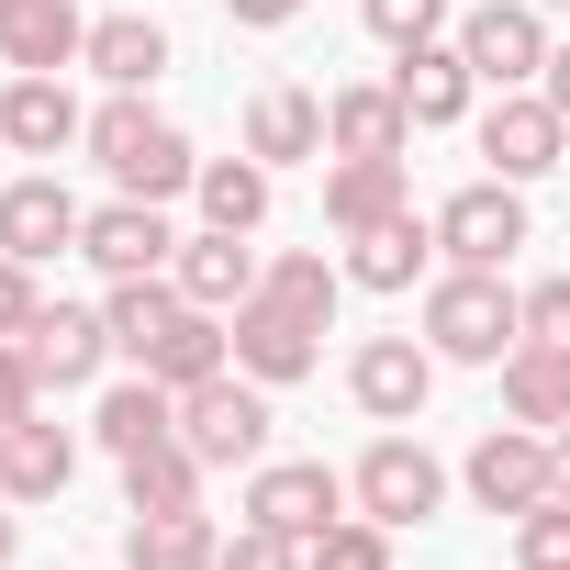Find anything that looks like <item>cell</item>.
<instances>
[{
    "label": "cell",
    "instance_id": "41",
    "mask_svg": "<svg viewBox=\"0 0 570 570\" xmlns=\"http://www.w3.org/2000/svg\"><path fill=\"white\" fill-rule=\"evenodd\" d=\"M548 492H559V503H570V425H559V436H548Z\"/></svg>",
    "mask_w": 570,
    "mask_h": 570
},
{
    "label": "cell",
    "instance_id": "35",
    "mask_svg": "<svg viewBox=\"0 0 570 570\" xmlns=\"http://www.w3.org/2000/svg\"><path fill=\"white\" fill-rule=\"evenodd\" d=\"M514 303H525V347H559V358H570V268H559V279H525Z\"/></svg>",
    "mask_w": 570,
    "mask_h": 570
},
{
    "label": "cell",
    "instance_id": "21",
    "mask_svg": "<svg viewBox=\"0 0 570 570\" xmlns=\"http://www.w3.org/2000/svg\"><path fill=\"white\" fill-rule=\"evenodd\" d=\"M101 90H157L179 57H168V23L146 12V0H135V12H112V23H90V57H79Z\"/></svg>",
    "mask_w": 570,
    "mask_h": 570
},
{
    "label": "cell",
    "instance_id": "43",
    "mask_svg": "<svg viewBox=\"0 0 570 570\" xmlns=\"http://www.w3.org/2000/svg\"><path fill=\"white\" fill-rule=\"evenodd\" d=\"M537 12H570V0H537Z\"/></svg>",
    "mask_w": 570,
    "mask_h": 570
},
{
    "label": "cell",
    "instance_id": "27",
    "mask_svg": "<svg viewBox=\"0 0 570 570\" xmlns=\"http://www.w3.org/2000/svg\"><path fill=\"white\" fill-rule=\"evenodd\" d=\"M179 314H190V292H179V279L168 268H146V279H112V303H101V325H112V347L146 370V347L157 336H179Z\"/></svg>",
    "mask_w": 570,
    "mask_h": 570
},
{
    "label": "cell",
    "instance_id": "14",
    "mask_svg": "<svg viewBox=\"0 0 570 570\" xmlns=\"http://www.w3.org/2000/svg\"><path fill=\"white\" fill-rule=\"evenodd\" d=\"M79 257L101 268V279H146V268H168L179 257V224H168V202H101L90 224H79Z\"/></svg>",
    "mask_w": 570,
    "mask_h": 570
},
{
    "label": "cell",
    "instance_id": "13",
    "mask_svg": "<svg viewBox=\"0 0 570 570\" xmlns=\"http://www.w3.org/2000/svg\"><path fill=\"white\" fill-rule=\"evenodd\" d=\"M23 358H35V381H46V392H90L124 347H112L101 303H46V314L23 325Z\"/></svg>",
    "mask_w": 570,
    "mask_h": 570
},
{
    "label": "cell",
    "instance_id": "40",
    "mask_svg": "<svg viewBox=\"0 0 570 570\" xmlns=\"http://www.w3.org/2000/svg\"><path fill=\"white\" fill-rule=\"evenodd\" d=\"M537 90H548V112L570 124V46H548V68H537Z\"/></svg>",
    "mask_w": 570,
    "mask_h": 570
},
{
    "label": "cell",
    "instance_id": "19",
    "mask_svg": "<svg viewBox=\"0 0 570 570\" xmlns=\"http://www.w3.org/2000/svg\"><path fill=\"white\" fill-rule=\"evenodd\" d=\"M325 157H414V112L392 101V79L325 90Z\"/></svg>",
    "mask_w": 570,
    "mask_h": 570
},
{
    "label": "cell",
    "instance_id": "29",
    "mask_svg": "<svg viewBox=\"0 0 570 570\" xmlns=\"http://www.w3.org/2000/svg\"><path fill=\"white\" fill-rule=\"evenodd\" d=\"M268 179H279V168H257V157L235 146V157H202L190 202H202V224H224V235H257V224H268Z\"/></svg>",
    "mask_w": 570,
    "mask_h": 570
},
{
    "label": "cell",
    "instance_id": "12",
    "mask_svg": "<svg viewBox=\"0 0 570 570\" xmlns=\"http://www.w3.org/2000/svg\"><path fill=\"white\" fill-rule=\"evenodd\" d=\"M79 190L57 179V168H23V179H0V257H23V268H46V257H68L79 246Z\"/></svg>",
    "mask_w": 570,
    "mask_h": 570
},
{
    "label": "cell",
    "instance_id": "30",
    "mask_svg": "<svg viewBox=\"0 0 570 570\" xmlns=\"http://www.w3.org/2000/svg\"><path fill=\"white\" fill-rule=\"evenodd\" d=\"M503 414L537 425V436H559V425H570V358H559V347H514V358H503Z\"/></svg>",
    "mask_w": 570,
    "mask_h": 570
},
{
    "label": "cell",
    "instance_id": "42",
    "mask_svg": "<svg viewBox=\"0 0 570 570\" xmlns=\"http://www.w3.org/2000/svg\"><path fill=\"white\" fill-rule=\"evenodd\" d=\"M12 548H23V525H12V503H0V570H12Z\"/></svg>",
    "mask_w": 570,
    "mask_h": 570
},
{
    "label": "cell",
    "instance_id": "44",
    "mask_svg": "<svg viewBox=\"0 0 570 570\" xmlns=\"http://www.w3.org/2000/svg\"><path fill=\"white\" fill-rule=\"evenodd\" d=\"M0 12H23V0H0Z\"/></svg>",
    "mask_w": 570,
    "mask_h": 570
},
{
    "label": "cell",
    "instance_id": "37",
    "mask_svg": "<svg viewBox=\"0 0 570 570\" xmlns=\"http://www.w3.org/2000/svg\"><path fill=\"white\" fill-rule=\"evenodd\" d=\"M23 414H46V381H35V358H23L12 336H0V436H12Z\"/></svg>",
    "mask_w": 570,
    "mask_h": 570
},
{
    "label": "cell",
    "instance_id": "10",
    "mask_svg": "<svg viewBox=\"0 0 570 570\" xmlns=\"http://www.w3.org/2000/svg\"><path fill=\"white\" fill-rule=\"evenodd\" d=\"M224 336H235V370H246V381H268V392H292V381H314V370H325V325H303L292 303H268V292H257V303H235V314H224Z\"/></svg>",
    "mask_w": 570,
    "mask_h": 570
},
{
    "label": "cell",
    "instance_id": "18",
    "mask_svg": "<svg viewBox=\"0 0 570 570\" xmlns=\"http://www.w3.org/2000/svg\"><path fill=\"white\" fill-rule=\"evenodd\" d=\"M168 279L202 303V314H235V303H257V279H268V257L246 246V235H224V224H202V235H179V257H168Z\"/></svg>",
    "mask_w": 570,
    "mask_h": 570
},
{
    "label": "cell",
    "instance_id": "7",
    "mask_svg": "<svg viewBox=\"0 0 570 570\" xmlns=\"http://www.w3.org/2000/svg\"><path fill=\"white\" fill-rule=\"evenodd\" d=\"M436 347L425 336H358V358H347V403L370 414V425H414L425 403H436Z\"/></svg>",
    "mask_w": 570,
    "mask_h": 570
},
{
    "label": "cell",
    "instance_id": "4",
    "mask_svg": "<svg viewBox=\"0 0 570 570\" xmlns=\"http://www.w3.org/2000/svg\"><path fill=\"white\" fill-rule=\"evenodd\" d=\"M268 381H246V370H213V381H190L179 392V436H190V459L202 470H257L268 459Z\"/></svg>",
    "mask_w": 570,
    "mask_h": 570
},
{
    "label": "cell",
    "instance_id": "28",
    "mask_svg": "<svg viewBox=\"0 0 570 570\" xmlns=\"http://www.w3.org/2000/svg\"><path fill=\"white\" fill-rule=\"evenodd\" d=\"M124 470V514H179V503H202V459H190V436H157V448H135V459H112Z\"/></svg>",
    "mask_w": 570,
    "mask_h": 570
},
{
    "label": "cell",
    "instance_id": "6",
    "mask_svg": "<svg viewBox=\"0 0 570 570\" xmlns=\"http://www.w3.org/2000/svg\"><path fill=\"white\" fill-rule=\"evenodd\" d=\"M481 168L514 179V190H537L548 168H570V124L548 112V90H492V112H481Z\"/></svg>",
    "mask_w": 570,
    "mask_h": 570
},
{
    "label": "cell",
    "instance_id": "36",
    "mask_svg": "<svg viewBox=\"0 0 570 570\" xmlns=\"http://www.w3.org/2000/svg\"><path fill=\"white\" fill-rule=\"evenodd\" d=\"M213 570H303V537H279V525H235Z\"/></svg>",
    "mask_w": 570,
    "mask_h": 570
},
{
    "label": "cell",
    "instance_id": "45",
    "mask_svg": "<svg viewBox=\"0 0 570 570\" xmlns=\"http://www.w3.org/2000/svg\"><path fill=\"white\" fill-rule=\"evenodd\" d=\"M0 157H12V135H0Z\"/></svg>",
    "mask_w": 570,
    "mask_h": 570
},
{
    "label": "cell",
    "instance_id": "1",
    "mask_svg": "<svg viewBox=\"0 0 570 570\" xmlns=\"http://www.w3.org/2000/svg\"><path fill=\"white\" fill-rule=\"evenodd\" d=\"M79 146H90V168H101L124 202H179V190L202 179L190 135H179V124H168L146 90H112V101L90 112V135H79Z\"/></svg>",
    "mask_w": 570,
    "mask_h": 570
},
{
    "label": "cell",
    "instance_id": "22",
    "mask_svg": "<svg viewBox=\"0 0 570 570\" xmlns=\"http://www.w3.org/2000/svg\"><path fill=\"white\" fill-rule=\"evenodd\" d=\"M392 213H414L403 157H325V224H336V235H370V224H392Z\"/></svg>",
    "mask_w": 570,
    "mask_h": 570
},
{
    "label": "cell",
    "instance_id": "32",
    "mask_svg": "<svg viewBox=\"0 0 570 570\" xmlns=\"http://www.w3.org/2000/svg\"><path fill=\"white\" fill-rule=\"evenodd\" d=\"M303 570H392V525H370V514L347 503L325 537H303Z\"/></svg>",
    "mask_w": 570,
    "mask_h": 570
},
{
    "label": "cell",
    "instance_id": "38",
    "mask_svg": "<svg viewBox=\"0 0 570 570\" xmlns=\"http://www.w3.org/2000/svg\"><path fill=\"white\" fill-rule=\"evenodd\" d=\"M35 314H46V292H35V268H23V257H0V336L23 347V325H35Z\"/></svg>",
    "mask_w": 570,
    "mask_h": 570
},
{
    "label": "cell",
    "instance_id": "33",
    "mask_svg": "<svg viewBox=\"0 0 570 570\" xmlns=\"http://www.w3.org/2000/svg\"><path fill=\"white\" fill-rule=\"evenodd\" d=\"M503 548H514V570H570V503H559V492L525 503V514L503 525Z\"/></svg>",
    "mask_w": 570,
    "mask_h": 570
},
{
    "label": "cell",
    "instance_id": "11",
    "mask_svg": "<svg viewBox=\"0 0 570 570\" xmlns=\"http://www.w3.org/2000/svg\"><path fill=\"white\" fill-rule=\"evenodd\" d=\"M336 514H347V470H325V459H257V470H246V525L325 537Z\"/></svg>",
    "mask_w": 570,
    "mask_h": 570
},
{
    "label": "cell",
    "instance_id": "34",
    "mask_svg": "<svg viewBox=\"0 0 570 570\" xmlns=\"http://www.w3.org/2000/svg\"><path fill=\"white\" fill-rule=\"evenodd\" d=\"M358 23L403 57V46H436V35H448V0H358Z\"/></svg>",
    "mask_w": 570,
    "mask_h": 570
},
{
    "label": "cell",
    "instance_id": "25",
    "mask_svg": "<svg viewBox=\"0 0 570 570\" xmlns=\"http://www.w3.org/2000/svg\"><path fill=\"white\" fill-rule=\"evenodd\" d=\"M90 436H101V459H135V448H157V436H179V392L168 381H101V403H90Z\"/></svg>",
    "mask_w": 570,
    "mask_h": 570
},
{
    "label": "cell",
    "instance_id": "15",
    "mask_svg": "<svg viewBox=\"0 0 570 570\" xmlns=\"http://www.w3.org/2000/svg\"><path fill=\"white\" fill-rule=\"evenodd\" d=\"M392 101L414 112V135H436V124H470L481 79H470L459 35H436V46H403V57H392Z\"/></svg>",
    "mask_w": 570,
    "mask_h": 570
},
{
    "label": "cell",
    "instance_id": "26",
    "mask_svg": "<svg viewBox=\"0 0 570 570\" xmlns=\"http://www.w3.org/2000/svg\"><path fill=\"white\" fill-rule=\"evenodd\" d=\"M224 559V525L202 514V503H179V514H124V570H213Z\"/></svg>",
    "mask_w": 570,
    "mask_h": 570
},
{
    "label": "cell",
    "instance_id": "39",
    "mask_svg": "<svg viewBox=\"0 0 570 570\" xmlns=\"http://www.w3.org/2000/svg\"><path fill=\"white\" fill-rule=\"evenodd\" d=\"M224 23L235 35H279V23H303V0H224Z\"/></svg>",
    "mask_w": 570,
    "mask_h": 570
},
{
    "label": "cell",
    "instance_id": "5",
    "mask_svg": "<svg viewBox=\"0 0 570 570\" xmlns=\"http://www.w3.org/2000/svg\"><path fill=\"white\" fill-rule=\"evenodd\" d=\"M514 246H525V190L514 179H470V190H448L436 202V257L448 268H514Z\"/></svg>",
    "mask_w": 570,
    "mask_h": 570
},
{
    "label": "cell",
    "instance_id": "23",
    "mask_svg": "<svg viewBox=\"0 0 570 570\" xmlns=\"http://www.w3.org/2000/svg\"><path fill=\"white\" fill-rule=\"evenodd\" d=\"M425 268H436V213H392V224L347 235V279L358 292H414Z\"/></svg>",
    "mask_w": 570,
    "mask_h": 570
},
{
    "label": "cell",
    "instance_id": "2",
    "mask_svg": "<svg viewBox=\"0 0 570 570\" xmlns=\"http://www.w3.org/2000/svg\"><path fill=\"white\" fill-rule=\"evenodd\" d=\"M448 370H503L525 347V303H514V279L503 268H436L425 279V325H414Z\"/></svg>",
    "mask_w": 570,
    "mask_h": 570
},
{
    "label": "cell",
    "instance_id": "20",
    "mask_svg": "<svg viewBox=\"0 0 570 570\" xmlns=\"http://www.w3.org/2000/svg\"><path fill=\"white\" fill-rule=\"evenodd\" d=\"M68 481H79V425L23 414L12 436H0V503H57Z\"/></svg>",
    "mask_w": 570,
    "mask_h": 570
},
{
    "label": "cell",
    "instance_id": "8",
    "mask_svg": "<svg viewBox=\"0 0 570 570\" xmlns=\"http://www.w3.org/2000/svg\"><path fill=\"white\" fill-rule=\"evenodd\" d=\"M459 492H470L481 514H503V525H514L525 503H548V436H537V425H514V414H503V425H481V436H470V459H459Z\"/></svg>",
    "mask_w": 570,
    "mask_h": 570
},
{
    "label": "cell",
    "instance_id": "17",
    "mask_svg": "<svg viewBox=\"0 0 570 570\" xmlns=\"http://www.w3.org/2000/svg\"><path fill=\"white\" fill-rule=\"evenodd\" d=\"M246 157L257 168H325V101L303 79H268L246 101Z\"/></svg>",
    "mask_w": 570,
    "mask_h": 570
},
{
    "label": "cell",
    "instance_id": "3",
    "mask_svg": "<svg viewBox=\"0 0 570 570\" xmlns=\"http://www.w3.org/2000/svg\"><path fill=\"white\" fill-rule=\"evenodd\" d=\"M347 503L370 514V525H436L448 514V459L425 448V436H403V425H381L370 448H358V470H347Z\"/></svg>",
    "mask_w": 570,
    "mask_h": 570
},
{
    "label": "cell",
    "instance_id": "24",
    "mask_svg": "<svg viewBox=\"0 0 570 570\" xmlns=\"http://www.w3.org/2000/svg\"><path fill=\"white\" fill-rule=\"evenodd\" d=\"M0 135H12V157H68L90 135V112H79L68 79H12L0 90Z\"/></svg>",
    "mask_w": 570,
    "mask_h": 570
},
{
    "label": "cell",
    "instance_id": "9",
    "mask_svg": "<svg viewBox=\"0 0 570 570\" xmlns=\"http://www.w3.org/2000/svg\"><path fill=\"white\" fill-rule=\"evenodd\" d=\"M459 57L481 90H537L548 68V12L537 0H481V12H459Z\"/></svg>",
    "mask_w": 570,
    "mask_h": 570
},
{
    "label": "cell",
    "instance_id": "16",
    "mask_svg": "<svg viewBox=\"0 0 570 570\" xmlns=\"http://www.w3.org/2000/svg\"><path fill=\"white\" fill-rule=\"evenodd\" d=\"M90 57V12L79 0H23V12H0V68L12 79H68Z\"/></svg>",
    "mask_w": 570,
    "mask_h": 570
},
{
    "label": "cell",
    "instance_id": "31",
    "mask_svg": "<svg viewBox=\"0 0 570 570\" xmlns=\"http://www.w3.org/2000/svg\"><path fill=\"white\" fill-rule=\"evenodd\" d=\"M257 292H268V303H292L303 325H336V292H347V257H325V246H279Z\"/></svg>",
    "mask_w": 570,
    "mask_h": 570
}]
</instances>
